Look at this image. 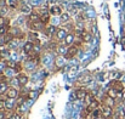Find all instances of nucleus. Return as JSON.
Here are the masks:
<instances>
[{
	"mask_svg": "<svg viewBox=\"0 0 125 119\" xmlns=\"http://www.w3.org/2000/svg\"><path fill=\"white\" fill-rule=\"evenodd\" d=\"M101 112H102V118L103 119H112L114 116V111L113 107L107 106V105H102L101 107Z\"/></svg>",
	"mask_w": 125,
	"mask_h": 119,
	"instance_id": "1",
	"label": "nucleus"
},
{
	"mask_svg": "<svg viewBox=\"0 0 125 119\" xmlns=\"http://www.w3.org/2000/svg\"><path fill=\"white\" fill-rule=\"evenodd\" d=\"M78 52H79V47H78V45L73 44V45H71V46L67 47V51H66V54H64V58L71 60V58H73L74 56H77Z\"/></svg>",
	"mask_w": 125,
	"mask_h": 119,
	"instance_id": "2",
	"label": "nucleus"
},
{
	"mask_svg": "<svg viewBox=\"0 0 125 119\" xmlns=\"http://www.w3.org/2000/svg\"><path fill=\"white\" fill-rule=\"evenodd\" d=\"M33 50H34V43L31 41V40L26 41L24 45H23V52H24L26 55L31 56V55L33 54Z\"/></svg>",
	"mask_w": 125,
	"mask_h": 119,
	"instance_id": "3",
	"label": "nucleus"
},
{
	"mask_svg": "<svg viewBox=\"0 0 125 119\" xmlns=\"http://www.w3.org/2000/svg\"><path fill=\"white\" fill-rule=\"evenodd\" d=\"M5 96H6V98H16L17 96H18V91H17V89L16 87H9L6 91H5Z\"/></svg>",
	"mask_w": 125,
	"mask_h": 119,
	"instance_id": "4",
	"label": "nucleus"
},
{
	"mask_svg": "<svg viewBox=\"0 0 125 119\" xmlns=\"http://www.w3.org/2000/svg\"><path fill=\"white\" fill-rule=\"evenodd\" d=\"M29 23V28L32 29V31H42L44 29L45 27V24L42 23V21H38V22H28Z\"/></svg>",
	"mask_w": 125,
	"mask_h": 119,
	"instance_id": "5",
	"label": "nucleus"
},
{
	"mask_svg": "<svg viewBox=\"0 0 125 119\" xmlns=\"http://www.w3.org/2000/svg\"><path fill=\"white\" fill-rule=\"evenodd\" d=\"M111 87H113L114 90H117L118 92H123L125 90V86L124 84L122 83V81H118V80H114L113 83H112V86Z\"/></svg>",
	"mask_w": 125,
	"mask_h": 119,
	"instance_id": "6",
	"label": "nucleus"
},
{
	"mask_svg": "<svg viewBox=\"0 0 125 119\" xmlns=\"http://www.w3.org/2000/svg\"><path fill=\"white\" fill-rule=\"evenodd\" d=\"M16 102H15V100L13 98H7L6 101H5V107H6V109L7 111H12V109H16Z\"/></svg>",
	"mask_w": 125,
	"mask_h": 119,
	"instance_id": "7",
	"label": "nucleus"
},
{
	"mask_svg": "<svg viewBox=\"0 0 125 119\" xmlns=\"http://www.w3.org/2000/svg\"><path fill=\"white\" fill-rule=\"evenodd\" d=\"M50 15H53V16H61L62 15V7L61 6H51L50 7Z\"/></svg>",
	"mask_w": 125,
	"mask_h": 119,
	"instance_id": "8",
	"label": "nucleus"
},
{
	"mask_svg": "<svg viewBox=\"0 0 125 119\" xmlns=\"http://www.w3.org/2000/svg\"><path fill=\"white\" fill-rule=\"evenodd\" d=\"M67 35H68V33H67V31H66L64 28L57 29V32H56V38L58 40H64Z\"/></svg>",
	"mask_w": 125,
	"mask_h": 119,
	"instance_id": "9",
	"label": "nucleus"
},
{
	"mask_svg": "<svg viewBox=\"0 0 125 119\" xmlns=\"http://www.w3.org/2000/svg\"><path fill=\"white\" fill-rule=\"evenodd\" d=\"M74 39H75V34H73V33H68V35H67L66 39H64V44L68 45V46H71V45H73Z\"/></svg>",
	"mask_w": 125,
	"mask_h": 119,
	"instance_id": "10",
	"label": "nucleus"
},
{
	"mask_svg": "<svg viewBox=\"0 0 125 119\" xmlns=\"http://www.w3.org/2000/svg\"><path fill=\"white\" fill-rule=\"evenodd\" d=\"M17 79H18V81H20L21 86H24V85L28 83V77H27L26 74H22V73H20V74L17 76Z\"/></svg>",
	"mask_w": 125,
	"mask_h": 119,
	"instance_id": "11",
	"label": "nucleus"
},
{
	"mask_svg": "<svg viewBox=\"0 0 125 119\" xmlns=\"http://www.w3.org/2000/svg\"><path fill=\"white\" fill-rule=\"evenodd\" d=\"M75 94H77V97H78V100H84L87 92H86L84 89H77V90H75Z\"/></svg>",
	"mask_w": 125,
	"mask_h": 119,
	"instance_id": "12",
	"label": "nucleus"
},
{
	"mask_svg": "<svg viewBox=\"0 0 125 119\" xmlns=\"http://www.w3.org/2000/svg\"><path fill=\"white\" fill-rule=\"evenodd\" d=\"M40 21V15L35 13V12H32L28 17V22H38Z\"/></svg>",
	"mask_w": 125,
	"mask_h": 119,
	"instance_id": "13",
	"label": "nucleus"
},
{
	"mask_svg": "<svg viewBox=\"0 0 125 119\" xmlns=\"http://www.w3.org/2000/svg\"><path fill=\"white\" fill-rule=\"evenodd\" d=\"M90 117H91L92 119H100V118H102V112H101V109H100V108H97V109L92 111V113L90 114Z\"/></svg>",
	"mask_w": 125,
	"mask_h": 119,
	"instance_id": "14",
	"label": "nucleus"
},
{
	"mask_svg": "<svg viewBox=\"0 0 125 119\" xmlns=\"http://www.w3.org/2000/svg\"><path fill=\"white\" fill-rule=\"evenodd\" d=\"M56 32H57V29H56V27H53V26H49V27H46L45 28V33H46V35H52V34H56Z\"/></svg>",
	"mask_w": 125,
	"mask_h": 119,
	"instance_id": "15",
	"label": "nucleus"
},
{
	"mask_svg": "<svg viewBox=\"0 0 125 119\" xmlns=\"http://www.w3.org/2000/svg\"><path fill=\"white\" fill-rule=\"evenodd\" d=\"M94 100H95V97H94V94L92 92H87L86 96H85V98H84V101L86 102V105H90Z\"/></svg>",
	"mask_w": 125,
	"mask_h": 119,
	"instance_id": "16",
	"label": "nucleus"
},
{
	"mask_svg": "<svg viewBox=\"0 0 125 119\" xmlns=\"http://www.w3.org/2000/svg\"><path fill=\"white\" fill-rule=\"evenodd\" d=\"M80 39L83 40L84 43H89L90 40L92 39V35H91L90 33H87V32H84L83 35H82V38H80Z\"/></svg>",
	"mask_w": 125,
	"mask_h": 119,
	"instance_id": "17",
	"label": "nucleus"
},
{
	"mask_svg": "<svg viewBox=\"0 0 125 119\" xmlns=\"http://www.w3.org/2000/svg\"><path fill=\"white\" fill-rule=\"evenodd\" d=\"M21 12H22V13L31 15V13H32V7H29L28 5H23V6L21 7Z\"/></svg>",
	"mask_w": 125,
	"mask_h": 119,
	"instance_id": "18",
	"label": "nucleus"
},
{
	"mask_svg": "<svg viewBox=\"0 0 125 119\" xmlns=\"http://www.w3.org/2000/svg\"><path fill=\"white\" fill-rule=\"evenodd\" d=\"M18 40H20V39L13 38V39H12L10 43H9V44H7V45H9V47H10V49H16V47L18 46Z\"/></svg>",
	"mask_w": 125,
	"mask_h": 119,
	"instance_id": "19",
	"label": "nucleus"
},
{
	"mask_svg": "<svg viewBox=\"0 0 125 119\" xmlns=\"http://www.w3.org/2000/svg\"><path fill=\"white\" fill-rule=\"evenodd\" d=\"M69 18H71V16H69V13H67V12H64V13H62L61 15V22L62 23H66V22H68L69 21Z\"/></svg>",
	"mask_w": 125,
	"mask_h": 119,
	"instance_id": "20",
	"label": "nucleus"
},
{
	"mask_svg": "<svg viewBox=\"0 0 125 119\" xmlns=\"http://www.w3.org/2000/svg\"><path fill=\"white\" fill-rule=\"evenodd\" d=\"M78 11H79V9H78L77 6H69V12H71V15H77Z\"/></svg>",
	"mask_w": 125,
	"mask_h": 119,
	"instance_id": "21",
	"label": "nucleus"
},
{
	"mask_svg": "<svg viewBox=\"0 0 125 119\" xmlns=\"http://www.w3.org/2000/svg\"><path fill=\"white\" fill-rule=\"evenodd\" d=\"M7 5H9V7L15 9V7H17V1L16 0H7Z\"/></svg>",
	"mask_w": 125,
	"mask_h": 119,
	"instance_id": "22",
	"label": "nucleus"
},
{
	"mask_svg": "<svg viewBox=\"0 0 125 119\" xmlns=\"http://www.w3.org/2000/svg\"><path fill=\"white\" fill-rule=\"evenodd\" d=\"M6 107H5V100H0V111H5Z\"/></svg>",
	"mask_w": 125,
	"mask_h": 119,
	"instance_id": "23",
	"label": "nucleus"
},
{
	"mask_svg": "<svg viewBox=\"0 0 125 119\" xmlns=\"http://www.w3.org/2000/svg\"><path fill=\"white\" fill-rule=\"evenodd\" d=\"M0 119H9L6 116V112L5 111H0Z\"/></svg>",
	"mask_w": 125,
	"mask_h": 119,
	"instance_id": "24",
	"label": "nucleus"
},
{
	"mask_svg": "<svg viewBox=\"0 0 125 119\" xmlns=\"http://www.w3.org/2000/svg\"><path fill=\"white\" fill-rule=\"evenodd\" d=\"M6 12H7V9H6V7L1 9V10H0V16H2V17H4V16L6 15Z\"/></svg>",
	"mask_w": 125,
	"mask_h": 119,
	"instance_id": "25",
	"label": "nucleus"
},
{
	"mask_svg": "<svg viewBox=\"0 0 125 119\" xmlns=\"http://www.w3.org/2000/svg\"><path fill=\"white\" fill-rule=\"evenodd\" d=\"M6 43H5V38H4V35L2 37H0V46H4Z\"/></svg>",
	"mask_w": 125,
	"mask_h": 119,
	"instance_id": "26",
	"label": "nucleus"
},
{
	"mask_svg": "<svg viewBox=\"0 0 125 119\" xmlns=\"http://www.w3.org/2000/svg\"><path fill=\"white\" fill-rule=\"evenodd\" d=\"M122 44H123V45H125V37H123V38H122Z\"/></svg>",
	"mask_w": 125,
	"mask_h": 119,
	"instance_id": "27",
	"label": "nucleus"
}]
</instances>
